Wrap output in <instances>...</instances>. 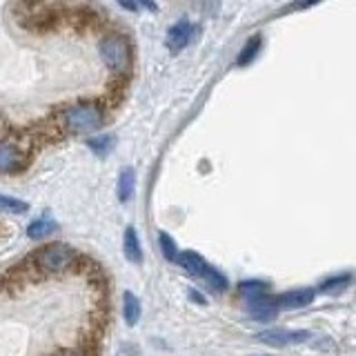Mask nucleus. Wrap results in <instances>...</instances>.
<instances>
[{"label":"nucleus","mask_w":356,"mask_h":356,"mask_svg":"<svg viewBox=\"0 0 356 356\" xmlns=\"http://www.w3.org/2000/svg\"><path fill=\"white\" fill-rule=\"evenodd\" d=\"M276 305L278 309L285 307V309H298V307H305L314 300V289H292V292H285V294H278L276 298Z\"/></svg>","instance_id":"nucleus-8"},{"label":"nucleus","mask_w":356,"mask_h":356,"mask_svg":"<svg viewBox=\"0 0 356 356\" xmlns=\"http://www.w3.org/2000/svg\"><path fill=\"white\" fill-rule=\"evenodd\" d=\"M54 232H58V222H56L54 218H47V216H40L27 225V236L31 241H42V238L51 236Z\"/></svg>","instance_id":"nucleus-12"},{"label":"nucleus","mask_w":356,"mask_h":356,"mask_svg":"<svg viewBox=\"0 0 356 356\" xmlns=\"http://www.w3.org/2000/svg\"><path fill=\"white\" fill-rule=\"evenodd\" d=\"M0 211H3V214L20 216V214H25V211H29V203H25V200H20L16 196L0 194Z\"/></svg>","instance_id":"nucleus-17"},{"label":"nucleus","mask_w":356,"mask_h":356,"mask_svg":"<svg viewBox=\"0 0 356 356\" xmlns=\"http://www.w3.org/2000/svg\"><path fill=\"white\" fill-rule=\"evenodd\" d=\"M176 263L181 265L187 274L198 276V278L203 276L205 267H207V261L203 259V256L196 254V252H192V250H187V252H178V259H176Z\"/></svg>","instance_id":"nucleus-11"},{"label":"nucleus","mask_w":356,"mask_h":356,"mask_svg":"<svg viewBox=\"0 0 356 356\" xmlns=\"http://www.w3.org/2000/svg\"><path fill=\"white\" fill-rule=\"evenodd\" d=\"M76 263H78V252L72 245L60 243V241L42 245V248H38L29 259L31 270H36L38 274H44V276L63 274L67 270H72Z\"/></svg>","instance_id":"nucleus-3"},{"label":"nucleus","mask_w":356,"mask_h":356,"mask_svg":"<svg viewBox=\"0 0 356 356\" xmlns=\"http://www.w3.org/2000/svg\"><path fill=\"white\" fill-rule=\"evenodd\" d=\"M348 281H350V276H348V274H343V276H339V278H332V281H327V283H323V285H321V292H334V289L343 287Z\"/></svg>","instance_id":"nucleus-21"},{"label":"nucleus","mask_w":356,"mask_h":356,"mask_svg":"<svg viewBox=\"0 0 356 356\" xmlns=\"http://www.w3.org/2000/svg\"><path fill=\"white\" fill-rule=\"evenodd\" d=\"M67 29H74L76 33H105L111 27V20L105 14V9H96L92 5H78L70 7V14H67Z\"/></svg>","instance_id":"nucleus-4"},{"label":"nucleus","mask_w":356,"mask_h":356,"mask_svg":"<svg viewBox=\"0 0 356 356\" xmlns=\"http://www.w3.org/2000/svg\"><path fill=\"white\" fill-rule=\"evenodd\" d=\"M314 3H318V0H296V3L292 5L294 9H305V7H312Z\"/></svg>","instance_id":"nucleus-23"},{"label":"nucleus","mask_w":356,"mask_h":356,"mask_svg":"<svg viewBox=\"0 0 356 356\" xmlns=\"http://www.w3.org/2000/svg\"><path fill=\"white\" fill-rule=\"evenodd\" d=\"M248 309H250V316L256 318V321H261V323L272 321V318L278 314L276 300L270 298V296H265V294H263V296H256V298H250Z\"/></svg>","instance_id":"nucleus-9"},{"label":"nucleus","mask_w":356,"mask_h":356,"mask_svg":"<svg viewBox=\"0 0 356 356\" xmlns=\"http://www.w3.org/2000/svg\"><path fill=\"white\" fill-rule=\"evenodd\" d=\"M140 314H143V307H140L138 296L131 292L122 294V318H125L129 327H134L140 321Z\"/></svg>","instance_id":"nucleus-14"},{"label":"nucleus","mask_w":356,"mask_h":356,"mask_svg":"<svg viewBox=\"0 0 356 356\" xmlns=\"http://www.w3.org/2000/svg\"><path fill=\"white\" fill-rule=\"evenodd\" d=\"M196 33H198V27L194 25V22H189V20L176 22V25H172L170 29H167V36H165L167 49H170L172 54L183 51L185 47H189V42L196 38Z\"/></svg>","instance_id":"nucleus-6"},{"label":"nucleus","mask_w":356,"mask_h":356,"mask_svg":"<svg viewBox=\"0 0 356 356\" xmlns=\"http://www.w3.org/2000/svg\"><path fill=\"white\" fill-rule=\"evenodd\" d=\"M136 3H138L140 7H147V9L156 11V0H136Z\"/></svg>","instance_id":"nucleus-24"},{"label":"nucleus","mask_w":356,"mask_h":356,"mask_svg":"<svg viewBox=\"0 0 356 356\" xmlns=\"http://www.w3.org/2000/svg\"><path fill=\"white\" fill-rule=\"evenodd\" d=\"M114 145H116V140H114L111 134L96 131V134H92V136L87 138V147L92 149V154H96V156H107L111 149H114Z\"/></svg>","instance_id":"nucleus-15"},{"label":"nucleus","mask_w":356,"mask_h":356,"mask_svg":"<svg viewBox=\"0 0 356 356\" xmlns=\"http://www.w3.org/2000/svg\"><path fill=\"white\" fill-rule=\"evenodd\" d=\"M159 245H161V252H163V256L167 261H172V263H176V259H178V248H176V241L170 236L167 232H161L159 234Z\"/></svg>","instance_id":"nucleus-20"},{"label":"nucleus","mask_w":356,"mask_h":356,"mask_svg":"<svg viewBox=\"0 0 356 356\" xmlns=\"http://www.w3.org/2000/svg\"><path fill=\"white\" fill-rule=\"evenodd\" d=\"M200 278H203V281H205L211 289H216V292H225V289H227V278L222 276V274L216 270V267H211L209 263H207L205 272H203V276H200Z\"/></svg>","instance_id":"nucleus-18"},{"label":"nucleus","mask_w":356,"mask_h":356,"mask_svg":"<svg viewBox=\"0 0 356 356\" xmlns=\"http://www.w3.org/2000/svg\"><path fill=\"white\" fill-rule=\"evenodd\" d=\"M312 334L307 330H283V327H274V330H265L259 334V341L272 345V348H287V345H298L305 343Z\"/></svg>","instance_id":"nucleus-7"},{"label":"nucleus","mask_w":356,"mask_h":356,"mask_svg":"<svg viewBox=\"0 0 356 356\" xmlns=\"http://www.w3.org/2000/svg\"><path fill=\"white\" fill-rule=\"evenodd\" d=\"M54 356H81V354H76V352H58V354H54Z\"/></svg>","instance_id":"nucleus-26"},{"label":"nucleus","mask_w":356,"mask_h":356,"mask_svg":"<svg viewBox=\"0 0 356 356\" xmlns=\"http://www.w3.org/2000/svg\"><path fill=\"white\" fill-rule=\"evenodd\" d=\"M98 56L111 76L131 78L134 74V44L120 29H109L98 38Z\"/></svg>","instance_id":"nucleus-2"},{"label":"nucleus","mask_w":356,"mask_h":356,"mask_svg":"<svg viewBox=\"0 0 356 356\" xmlns=\"http://www.w3.org/2000/svg\"><path fill=\"white\" fill-rule=\"evenodd\" d=\"M261 44H263L261 36H252L248 42L243 44V49H241L238 58H236V65H238V67L250 65V63L256 58V56H259V51H261Z\"/></svg>","instance_id":"nucleus-16"},{"label":"nucleus","mask_w":356,"mask_h":356,"mask_svg":"<svg viewBox=\"0 0 356 356\" xmlns=\"http://www.w3.org/2000/svg\"><path fill=\"white\" fill-rule=\"evenodd\" d=\"M122 252H125L129 263H136V265L143 263V245L138 238V232L134 227H127L125 234H122Z\"/></svg>","instance_id":"nucleus-10"},{"label":"nucleus","mask_w":356,"mask_h":356,"mask_svg":"<svg viewBox=\"0 0 356 356\" xmlns=\"http://www.w3.org/2000/svg\"><path fill=\"white\" fill-rule=\"evenodd\" d=\"M51 118L58 122L65 136H92L100 131L109 120V109L105 107L103 98H78L72 103H63L54 107Z\"/></svg>","instance_id":"nucleus-1"},{"label":"nucleus","mask_w":356,"mask_h":356,"mask_svg":"<svg viewBox=\"0 0 356 356\" xmlns=\"http://www.w3.org/2000/svg\"><path fill=\"white\" fill-rule=\"evenodd\" d=\"M238 292L248 300L256 298V296H263V294H267V283H263V281H243L238 285Z\"/></svg>","instance_id":"nucleus-19"},{"label":"nucleus","mask_w":356,"mask_h":356,"mask_svg":"<svg viewBox=\"0 0 356 356\" xmlns=\"http://www.w3.org/2000/svg\"><path fill=\"white\" fill-rule=\"evenodd\" d=\"M33 163V154L22 149L20 145L0 134V176H20L25 174Z\"/></svg>","instance_id":"nucleus-5"},{"label":"nucleus","mask_w":356,"mask_h":356,"mask_svg":"<svg viewBox=\"0 0 356 356\" xmlns=\"http://www.w3.org/2000/svg\"><path fill=\"white\" fill-rule=\"evenodd\" d=\"M189 296H192L194 300H198V303H200V305H203V303H205V298H203V296H200L198 292H194V289H192V292H189Z\"/></svg>","instance_id":"nucleus-25"},{"label":"nucleus","mask_w":356,"mask_h":356,"mask_svg":"<svg viewBox=\"0 0 356 356\" xmlns=\"http://www.w3.org/2000/svg\"><path fill=\"white\" fill-rule=\"evenodd\" d=\"M116 3L122 7V9H125V11H138V3H136V0H116Z\"/></svg>","instance_id":"nucleus-22"},{"label":"nucleus","mask_w":356,"mask_h":356,"mask_svg":"<svg viewBox=\"0 0 356 356\" xmlns=\"http://www.w3.org/2000/svg\"><path fill=\"white\" fill-rule=\"evenodd\" d=\"M134 189H136V172H134L131 167H125V170H120L118 181H116V194L120 203H127L134 194Z\"/></svg>","instance_id":"nucleus-13"}]
</instances>
